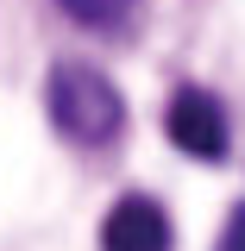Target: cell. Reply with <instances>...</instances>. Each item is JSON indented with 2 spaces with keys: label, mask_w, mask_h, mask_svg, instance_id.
<instances>
[{
  "label": "cell",
  "mask_w": 245,
  "mask_h": 251,
  "mask_svg": "<svg viewBox=\"0 0 245 251\" xmlns=\"http://www.w3.org/2000/svg\"><path fill=\"white\" fill-rule=\"evenodd\" d=\"M214 251H245V207H233V214H226V226H220Z\"/></svg>",
  "instance_id": "obj_5"
},
{
  "label": "cell",
  "mask_w": 245,
  "mask_h": 251,
  "mask_svg": "<svg viewBox=\"0 0 245 251\" xmlns=\"http://www.w3.org/2000/svg\"><path fill=\"white\" fill-rule=\"evenodd\" d=\"M57 6L76 19V25L113 31V25H126V19H132V6H138V0H57Z\"/></svg>",
  "instance_id": "obj_4"
},
{
  "label": "cell",
  "mask_w": 245,
  "mask_h": 251,
  "mask_svg": "<svg viewBox=\"0 0 245 251\" xmlns=\"http://www.w3.org/2000/svg\"><path fill=\"white\" fill-rule=\"evenodd\" d=\"M101 251H170V220L151 195H126L101 220Z\"/></svg>",
  "instance_id": "obj_3"
},
{
  "label": "cell",
  "mask_w": 245,
  "mask_h": 251,
  "mask_svg": "<svg viewBox=\"0 0 245 251\" xmlns=\"http://www.w3.org/2000/svg\"><path fill=\"white\" fill-rule=\"evenodd\" d=\"M163 132H170L176 151L201 157V163H220V157H226V107H220L208 88H176L170 94Z\"/></svg>",
  "instance_id": "obj_2"
},
{
  "label": "cell",
  "mask_w": 245,
  "mask_h": 251,
  "mask_svg": "<svg viewBox=\"0 0 245 251\" xmlns=\"http://www.w3.org/2000/svg\"><path fill=\"white\" fill-rule=\"evenodd\" d=\"M44 107H51V120H57V132L69 138V145H113L126 126V100L120 88L101 75V69H88V63H57L51 69V82H44Z\"/></svg>",
  "instance_id": "obj_1"
}]
</instances>
